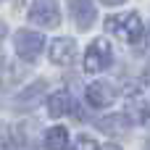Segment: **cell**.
Returning <instances> with one entry per match:
<instances>
[{
  "label": "cell",
  "mask_w": 150,
  "mask_h": 150,
  "mask_svg": "<svg viewBox=\"0 0 150 150\" xmlns=\"http://www.w3.org/2000/svg\"><path fill=\"white\" fill-rule=\"evenodd\" d=\"M105 29H108V32H113L119 40L129 42V45H134V42H140V40H142V21H140V16H137V13L111 16V18L105 21Z\"/></svg>",
  "instance_id": "obj_1"
},
{
  "label": "cell",
  "mask_w": 150,
  "mask_h": 150,
  "mask_svg": "<svg viewBox=\"0 0 150 150\" xmlns=\"http://www.w3.org/2000/svg\"><path fill=\"white\" fill-rule=\"evenodd\" d=\"M113 61V50H111V42L108 40H95L87 53H84V71L87 74H98L103 69H108Z\"/></svg>",
  "instance_id": "obj_2"
},
{
  "label": "cell",
  "mask_w": 150,
  "mask_h": 150,
  "mask_svg": "<svg viewBox=\"0 0 150 150\" xmlns=\"http://www.w3.org/2000/svg\"><path fill=\"white\" fill-rule=\"evenodd\" d=\"M42 45H45V37H42L40 32H29V29L16 32V53H18L24 61H34V58L40 55Z\"/></svg>",
  "instance_id": "obj_3"
},
{
  "label": "cell",
  "mask_w": 150,
  "mask_h": 150,
  "mask_svg": "<svg viewBox=\"0 0 150 150\" xmlns=\"http://www.w3.org/2000/svg\"><path fill=\"white\" fill-rule=\"evenodd\" d=\"M29 18L40 26H58L61 16H58L55 0H34L32 8H29Z\"/></svg>",
  "instance_id": "obj_4"
},
{
  "label": "cell",
  "mask_w": 150,
  "mask_h": 150,
  "mask_svg": "<svg viewBox=\"0 0 150 150\" xmlns=\"http://www.w3.org/2000/svg\"><path fill=\"white\" fill-rule=\"evenodd\" d=\"M66 3H69V8H71L74 24H76L82 32H87V29L92 26V21H95V5H92V0H66Z\"/></svg>",
  "instance_id": "obj_5"
},
{
  "label": "cell",
  "mask_w": 150,
  "mask_h": 150,
  "mask_svg": "<svg viewBox=\"0 0 150 150\" xmlns=\"http://www.w3.org/2000/svg\"><path fill=\"white\" fill-rule=\"evenodd\" d=\"M74 53H76V42L69 37H58L50 42V61L58 66H69L74 61Z\"/></svg>",
  "instance_id": "obj_6"
},
{
  "label": "cell",
  "mask_w": 150,
  "mask_h": 150,
  "mask_svg": "<svg viewBox=\"0 0 150 150\" xmlns=\"http://www.w3.org/2000/svg\"><path fill=\"white\" fill-rule=\"evenodd\" d=\"M87 100H90V105H95V108H105V105H111V103L116 100V90H113L108 82H95V84L87 87Z\"/></svg>",
  "instance_id": "obj_7"
},
{
  "label": "cell",
  "mask_w": 150,
  "mask_h": 150,
  "mask_svg": "<svg viewBox=\"0 0 150 150\" xmlns=\"http://www.w3.org/2000/svg\"><path fill=\"white\" fill-rule=\"evenodd\" d=\"M98 129L105 132V134H124L132 129V121L127 113H111V116H103L98 119Z\"/></svg>",
  "instance_id": "obj_8"
},
{
  "label": "cell",
  "mask_w": 150,
  "mask_h": 150,
  "mask_svg": "<svg viewBox=\"0 0 150 150\" xmlns=\"http://www.w3.org/2000/svg\"><path fill=\"white\" fill-rule=\"evenodd\" d=\"M69 108H71V100H69V92H66V90H55V92L47 98V111H50V116H63Z\"/></svg>",
  "instance_id": "obj_9"
},
{
  "label": "cell",
  "mask_w": 150,
  "mask_h": 150,
  "mask_svg": "<svg viewBox=\"0 0 150 150\" xmlns=\"http://www.w3.org/2000/svg\"><path fill=\"white\" fill-rule=\"evenodd\" d=\"M69 145V132L63 127H53L45 132V148L47 150H66Z\"/></svg>",
  "instance_id": "obj_10"
},
{
  "label": "cell",
  "mask_w": 150,
  "mask_h": 150,
  "mask_svg": "<svg viewBox=\"0 0 150 150\" xmlns=\"http://www.w3.org/2000/svg\"><path fill=\"white\" fill-rule=\"evenodd\" d=\"M40 92H45V82H34L29 90H24V92L16 98V105H18V108H29V105H32V108H34L37 100H40Z\"/></svg>",
  "instance_id": "obj_11"
},
{
  "label": "cell",
  "mask_w": 150,
  "mask_h": 150,
  "mask_svg": "<svg viewBox=\"0 0 150 150\" xmlns=\"http://www.w3.org/2000/svg\"><path fill=\"white\" fill-rule=\"evenodd\" d=\"M71 150H98V145H95V140H92L90 134H76Z\"/></svg>",
  "instance_id": "obj_12"
},
{
  "label": "cell",
  "mask_w": 150,
  "mask_h": 150,
  "mask_svg": "<svg viewBox=\"0 0 150 150\" xmlns=\"http://www.w3.org/2000/svg\"><path fill=\"white\" fill-rule=\"evenodd\" d=\"M5 150H29V148H26V145H21V142H18V137H13V134H11V137H5Z\"/></svg>",
  "instance_id": "obj_13"
},
{
  "label": "cell",
  "mask_w": 150,
  "mask_h": 150,
  "mask_svg": "<svg viewBox=\"0 0 150 150\" xmlns=\"http://www.w3.org/2000/svg\"><path fill=\"white\" fill-rule=\"evenodd\" d=\"M137 119H140L142 124H148V127H150V105H145V103H140V111H137Z\"/></svg>",
  "instance_id": "obj_14"
},
{
  "label": "cell",
  "mask_w": 150,
  "mask_h": 150,
  "mask_svg": "<svg viewBox=\"0 0 150 150\" xmlns=\"http://www.w3.org/2000/svg\"><path fill=\"white\" fill-rule=\"evenodd\" d=\"M5 32H8V26H5V24H3V21H0V40H3V37H5Z\"/></svg>",
  "instance_id": "obj_15"
},
{
  "label": "cell",
  "mask_w": 150,
  "mask_h": 150,
  "mask_svg": "<svg viewBox=\"0 0 150 150\" xmlns=\"http://www.w3.org/2000/svg\"><path fill=\"white\" fill-rule=\"evenodd\" d=\"M100 150H121L119 145H105V148H100Z\"/></svg>",
  "instance_id": "obj_16"
},
{
  "label": "cell",
  "mask_w": 150,
  "mask_h": 150,
  "mask_svg": "<svg viewBox=\"0 0 150 150\" xmlns=\"http://www.w3.org/2000/svg\"><path fill=\"white\" fill-rule=\"evenodd\" d=\"M103 3H108V5H119V3H124V0H103Z\"/></svg>",
  "instance_id": "obj_17"
},
{
  "label": "cell",
  "mask_w": 150,
  "mask_h": 150,
  "mask_svg": "<svg viewBox=\"0 0 150 150\" xmlns=\"http://www.w3.org/2000/svg\"><path fill=\"white\" fill-rule=\"evenodd\" d=\"M145 150H150V142H148V145H145Z\"/></svg>",
  "instance_id": "obj_18"
},
{
  "label": "cell",
  "mask_w": 150,
  "mask_h": 150,
  "mask_svg": "<svg viewBox=\"0 0 150 150\" xmlns=\"http://www.w3.org/2000/svg\"><path fill=\"white\" fill-rule=\"evenodd\" d=\"M148 82H150V69H148Z\"/></svg>",
  "instance_id": "obj_19"
},
{
  "label": "cell",
  "mask_w": 150,
  "mask_h": 150,
  "mask_svg": "<svg viewBox=\"0 0 150 150\" xmlns=\"http://www.w3.org/2000/svg\"><path fill=\"white\" fill-rule=\"evenodd\" d=\"M148 42H150V29H148Z\"/></svg>",
  "instance_id": "obj_20"
},
{
  "label": "cell",
  "mask_w": 150,
  "mask_h": 150,
  "mask_svg": "<svg viewBox=\"0 0 150 150\" xmlns=\"http://www.w3.org/2000/svg\"><path fill=\"white\" fill-rule=\"evenodd\" d=\"M0 3H3V0H0Z\"/></svg>",
  "instance_id": "obj_21"
}]
</instances>
